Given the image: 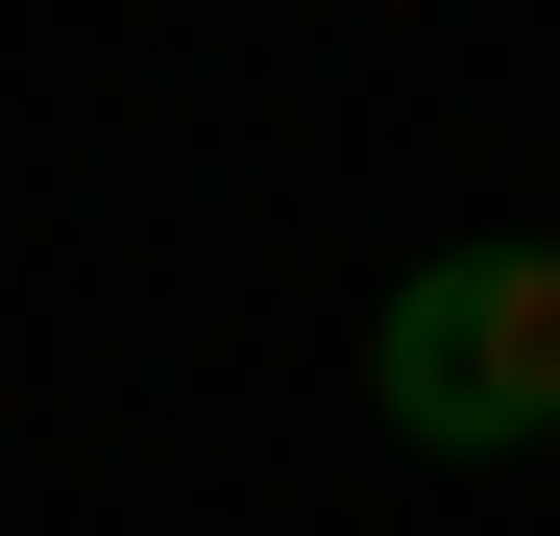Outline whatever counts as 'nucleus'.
<instances>
[{
    "label": "nucleus",
    "mask_w": 560,
    "mask_h": 536,
    "mask_svg": "<svg viewBox=\"0 0 560 536\" xmlns=\"http://www.w3.org/2000/svg\"><path fill=\"white\" fill-rule=\"evenodd\" d=\"M365 415H390L415 464H536V439H560V244H439V268H390Z\"/></svg>",
    "instance_id": "f257e3e1"
}]
</instances>
